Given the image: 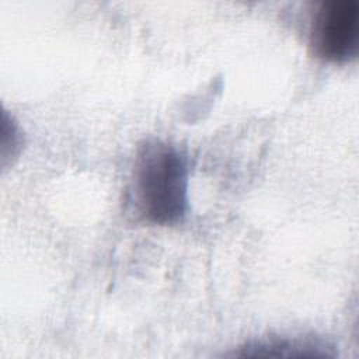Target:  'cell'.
<instances>
[{"label":"cell","mask_w":359,"mask_h":359,"mask_svg":"<svg viewBox=\"0 0 359 359\" xmlns=\"http://www.w3.org/2000/svg\"><path fill=\"white\" fill-rule=\"evenodd\" d=\"M189 161L168 142L147 139L136 150L129 203L137 220L172 226L184 220L189 206Z\"/></svg>","instance_id":"obj_1"},{"label":"cell","mask_w":359,"mask_h":359,"mask_svg":"<svg viewBox=\"0 0 359 359\" xmlns=\"http://www.w3.org/2000/svg\"><path fill=\"white\" fill-rule=\"evenodd\" d=\"M309 45L313 53L331 63H345L359 50V3L323 0L311 10Z\"/></svg>","instance_id":"obj_2"},{"label":"cell","mask_w":359,"mask_h":359,"mask_svg":"<svg viewBox=\"0 0 359 359\" xmlns=\"http://www.w3.org/2000/svg\"><path fill=\"white\" fill-rule=\"evenodd\" d=\"M237 355L243 356H324L330 355L324 345L310 339L271 338L258 342H250L241 348Z\"/></svg>","instance_id":"obj_3"}]
</instances>
